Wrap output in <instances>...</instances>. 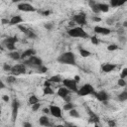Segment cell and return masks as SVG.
I'll list each match as a JSON object with an SVG mask.
<instances>
[{
    "mask_svg": "<svg viewBox=\"0 0 127 127\" xmlns=\"http://www.w3.org/2000/svg\"><path fill=\"white\" fill-rule=\"evenodd\" d=\"M57 61L60 64H68V65H75L76 64V59L75 55L72 52H64L62 55H60L57 59Z\"/></svg>",
    "mask_w": 127,
    "mask_h": 127,
    "instance_id": "cell-1",
    "label": "cell"
},
{
    "mask_svg": "<svg viewBox=\"0 0 127 127\" xmlns=\"http://www.w3.org/2000/svg\"><path fill=\"white\" fill-rule=\"evenodd\" d=\"M67 34H68V36H70L72 38H82V39L88 38V34L84 31V29L81 26L70 28L67 31Z\"/></svg>",
    "mask_w": 127,
    "mask_h": 127,
    "instance_id": "cell-2",
    "label": "cell"
},
{
    "mask_svg": "<svg viewBox=\"0 0 127 127\" xmlns=\"http://www.w3.org/2000/svg\"><path fill=\"white\" fill-rule=\"evenodd\" d=\"M23 64L26 66L28 65V66H32V67H38V66L43 64V60L35 55V56H31V57L25 59Z\"/></svg>",
    "mask_w": 127,
    "mask_h": 127,
    "instance_id": "cell-3",
    "label": "cell"
},
{
    "mask_svg": "<svg viewBox=\"0 0 127 127\" xmlns=\"http://www.w3.org/2000/svg\"><path fill=\"white\" fill-rule=\"evenodd\" d=\"M76 92H77V94L79 96H86V95H89V94H93L94 93V87L91 84H89V83H85L82 86H80L77 89Z\"/></svg>",
    "mask_w": 127,
    "mask_h": 127,
    "instance_id": "cell-4",
    "label": "cell"
},
{
    "mask_svg": "<svg viewBox=\"0 0 127 127\" xmlns=\"http://www.w3.org/2000/svg\"><path fill=\"white\" fill-rule=\"evenodd\" d=\"M10 72H11V74H13L15 76H18V75H21V74H25L26 73V65L24 64H17L12 66Z\"/></svg>",
    "mask_w": 127,
    "mask_h": 127,
    "instance_id": "cell-5",
    "label": "cell"
},
{
    "mask_svg": "<svg viewBox=\"0 0 127 127\" xmlns=\"http://www.w3.org/2000/svg\"><path fill=\"white\" fill-rule=\"evenodd\" d=\"M64 86H65L66 88H68L70 91H74L76 92L78 87H77V82L74 80V78H65L62 80Z\"/></svg>",
    "mask_w": 127,
    "mask_h": 127,
    "instance_id": "cell-6",
    "label": "cell"
},
{
    "mask_svg": "<svg viewBox=\"0 0 127 127\" xmlns=\"http://www.w3.org/2000/svg\"><path fill=\"white\" fill-rule=\"evenodd\" d=\"M18 42V38L17 37H8L3 41L4 46L9 50V51H15V44Z\"/></svg>",
    "mask_w": 127,
    "mask_h": 127,
    "instance_id": "cell-7",
    "label": "cell"
},
{
    "mask_svg": "<svg viewBox=\"0 0 127 127\" xmlns=\"http://www.w3.org/2000/svg\"><path fill=\"white\" fill-rule=\"evenodd\" d=\"M17 8L19 11H22V12H36L37 11V8H35L33 5H31L30 3H27V2L18 3Z\"/></svg>",
    "mask_w": 127,
    "mask_h": 127,
    "instance_id": "cell-8",
    "label": "cell"
},
{
    "mask_svg": "<svg viewBox=\"0 0 127 127\" xmlns=\"http://www.w3.org/2000/svg\"><path fill=\"white\" fill-rule=\"evenodd\" d=\"M72 21L79 26H84L86 24V16L84 13H78L73 16Z\"/></svg>",
    "mask_w": 127,
    "mask_h": 127,
    "instance_id": "cell-9",
    "label": "cell"
},
{
    "mask_svg": "<svg viewBox=\"0 0 127 127\" xmlns=\"http://www.w3.org/2000/svg\"><path fill=\"white\" fill-rule=\"evenodd\" d=\"M93 95L97 98V100H99V101H101V102H107V100H108V98H109V95H108V93L105 91V90H100V91H94V93H93Z\"/></svg>",
    "mask_w": 127,
    "mask_h": 127,
    "instance_id": "cell-10",
    "label": "cell"
},
{
    "mask_svg": "<svg viewBox=\"0 0 127 127\" xmlns=\"http://www.w3.org/2000/svg\"><path fill=\"white\" fill-rule=\"evenodd\" d=\"M49 109H50V114L52 116H54L56 118H62L63 117L62 116V109H61V107H59L57 105H51L49 107Z\"/></svg>",
    "mask_w": 127,
    "mask_h": 127,
    "instance_id": "cell-11",
    "label": "cell"
},
{
    "mask_svg": "<svg viewBox=\"0 0 127 127\" xmlns=\"http://www.w3.org/2000/svg\"><path fill=\"white\" fill-rule=\"evenodd\" d=\"M20 107V102L17 99H14L12 101V121L14 122L18 115V109Z\"/></svg>",
    "mask_w": 127,
    "mask_h": 127,
    "instance_id": "cell-12",
    "label": "cell"
},
{
    "mask_svg": "<svg viewBox=\"0 0 127 127\" xmlns=\"http://www.w3.org/2000/svg\"><path fill=\"white\" fill-rule=\"evenodd\" d=\"M93 30L96 34H99V35H102V36H107L111 33V30L109 28L102 27V26H95Z\"/></svg>",
    "mask_w": 127,
    "mask_h": 127,
    "instance_id": "cell-13",
    "label": "cell"
},
{
    "mask_svg": "<svg viewBox=\"0 0 127 127\" xmlns=\"http://www.w3.org/2000/svg\"><path fill=\"white\" fill-rule=\"evenodd\" d=\"M69 93H70V90H69L68 88H66L65 86L60 87V88L58 89V91H57V94H58L61 98H63V99H64L65 97H67V96L69 95Z\"/></svg>",
    "mask_w": 127,
    "mask_h": 127,
    "instance_id": "cell-14",
    "label": "cell"
},
{
    "mask_svg": "<svg viewBox=\"0 0 127 127\" xmlns=\"http://www.w3.org/2000/svg\"><path fill=\"white\" fill-rule=\"evenodd\" d=\"M116 68V64H109V63H106V64H103L101 65V70L105 73H108V72H111L113 71L114 69Z\"/></svg>",
    "mask_w": 127,
    "mask_h": 127,
    "instance_id": "cell-15",
    "label": "cell"
},
{
    "mask_svg": "<svg viewBox=\"0 0 127 127\" xmlns=\"http://www.w3.org/2000/svg\"><path fill=\"white\" fill-rule=\"evenodd\" d=\"M36 54H37V52H36L35 49H33V48L27 49V50H25V51L21 54V59H22V60H25V59H27V58H29V57H31V56H35Z\"/></svg>",
    "mask_w": 127,
    "mask_h": 127,
    "instance_id": "cell-16",
    "label": "cell"
},
{
    "mask_svg": "<svg viewBox=\"0 0 127 127\" xmlns=\"http://www.w3.org/2000/svg\"><path fill=\"white\" fill-rule=\"evenodd\" d=\"M23 21H24V19L20 15H16V16H13L9 20V25H18V24L22 23Z\"/></svg>",
    "mask_w": 127,
    "mask_h": 127,
    "instance_id": "cell-17",
    "label": "cell"
},
{
    "mask_svg": "<svg viewBox=\"0 0 127 127\" xmlns=\"http://www.w3.org/2000/svg\"><path fill=\"white\" fill-rule=\"evenodd\" d=\"M39 123H40V125H42V126H50V125H52L51 122H50V120H49V117H48L47 115L41 116L40 119H39Z\"/></svg>",
    "mask_w": 127,
    "mask_h": 127,
    "instance_id": "cell-18",
    "label": "cell"
},
{
    "mask_svg": "<svg viewBox=\"0 0 127 127\" xmlns=\"http://www.w3.org/2000/svg\"><path fill=\"white\" fill-rule=\"evenodd\" d=\"M127 2V0H110V6L111 7H119L124 5Z\"/></svg>",
    "mask_w": 127,
    "mask_h": 127,
    "instance_id": "cell-19",
    "label": "cell"
},
{
    "mask_svg": "<svg viewBox=\"0 0 127 127\" xmlns=\"http://www.w3.org/2000/svg\"><path fill=\"white\" fill-rule=\"evenodd\" d=\"M89 7H90L91 11L94 12L95 14L100 13V11H99V9H98V6H97V3H95L93 0H90V1H89Z\"/></svg>",
    "mask_w": 127,
    "mask_h": 127,
    "instance_id": "cell-20",
    "label": "cell"
},
{
    "mask_svg": "<svg viewBox=\"0 0 127 127\" xmlns=\"http://www.w3.org/2000/svg\"><path fill=\"white\" fill-rule=\"evenodd\" d=\"M97 6H98V9L100 12H103V13H106L109 11V5L108 4H105V3H97Z\"/></svg>",
    "mask_w": 127,
    "mask_h": 127,
    "instance_id": "cell-21",
    "label": "cell"
},
{
    "mask_svg": "<svg viewBox=\"0 0 127 127\" xmlns=\"http://www.w3.org/2000/svg\"><path fill=\"white\" fill-rule=\"evenodd\" d=\"M9 57H10L12 60H14V61H18V60H20V59H21V54H19V53L15 50V51L10 52Z\"/></svg>",
    "mask_w": 127,
    "mask_h": 127,
    "instance_id": "cell-22",
    "label": "cell"
},
{
    "mask_svg": "<svg viewBox=\"0 0 127 127\" xmlns=\"http://www.w3.org/2000/svg\"><path fill=\"white\" fill-rule=\"evenodd\" d=\"M37 102H40L39 97L36 96L35 94L30 95V97H29V99H28V103H29L30 105H33V104H35V103H37Z\"/></svg>",
    "mask_w": 127,
    "mask_h": 127,
    "instance_id": "cell-23",
    "label": "cell"
},
{
    "mask_svg": "<svg viewBox=\"0 0 127 127\" xmlns=\"http://www.w3.org/2000/svg\"><path fill=\"white\" fill-rule=\"evenodd\" d=\"M50 82H52V83H59V82H62V77L60 76V75H53V76H51L49 79H48Z\"/></svg>",
    "mask_w": 127,
    "mask_h": 127,
    "instance_id": "cell-24",
    "label": "cell"
},
{
    "mask_svg": "<svg viewBox=\"0 0 127 127\" xmlns=\"http://www.w3.org/2000/svg\"><path fill=\"white\" fill-rule=\"evenodd\" d=\"M79 54L82 58H87L89 56H91V53L88 51V50H85L83 48H79Z\"/></svg>",
    "mask_w": 127,
    "mask_h": 127,
    "instance_id": "cell-25",
    "label": "cell"
},
{
    "mask_svg": "<svg viewBox=\"0 0 127 127\" xmlns=\"http://www.w3.org/2000/svg\"><path fill=\"white\" fill-rule=\"evenodd\" d=\"M43 93H44V95H51V94H54V90H53L52 86H44Z\"/></svg>",
    "mask_w": 127,
    "mask_h": 127,
    "instance_id": "cell-26",
    "label": "cell"
},
{
    "mask_svg": "<svg viewBox=\"0 0 127 127\" xmlns=\"http://www.w3.org/2000/svg\"><path fill=\"white\" fill-rule=\"evenodd\" d=\"M88 111H89V115H90V121L91 122H94V123H97L98 121H99V117L95 114V113H93V112H91L89 109H88Z\"/></svg>",
    "mask_w": 127,
    "mask_h": 127,
    "instance_id": "cell-27",
    "label": "cell"
},
{
    "mask_svg": "<svg viewBox=\"0 0 127 127\" xmlns=\"http://www.w3.org/2000/svg\"><path fill=\"white\" fill-rule=\"evenodd\" d=\"M25 35L27 36V38H29V39H32V40L37 38V34H36V33H35L33 30H31V29H29Z\"/></svg>",
    "mask_w": 127,
    "mask_h": 127,
    "instance_id": "cell-28",
    "label": "cell"
},
{
    "mask_svg": "<svg viewBox=\"0 0 127 127\" xmlns=\"http://www.w3.org/2000/svg\"><path fill=\"white\" fill-rule=\"evenodd\" d=\"M118 100L121 101V102H124V101L127 100V91H126V90L122 91V92L118 95Z\"/></svg>",
    "mask_w": 127,
    "mask_h": 127,
    "instance_id": "cell-29",
    "label": "cell"
},
{
    "mask_svg": "<svg viewBox=\"0 0 127 127\" xmlns=\"http://www.w3.org/2000/svg\"><path fill=\"white\" fill-rule=\"evenodd\" d=\"M68 114H69V116L74 117V118H78V117L80 116V115H79V113H78V111H77V110H76L74 107L68 111Z\"/></svg>",
    "mask_w": 127,
    "mask_h": 127,
    "instance_id": "cell-30",
    "label": "cell"
},
{
    "mask_svg": "<svg viewBox=\"0 0 127 127\" xmlns=\"http://www.w3.org/2000/svg\"><path fill=\"white\" fill-rule=\"evenodd\" d=\"M74 107V105L71 103V101H69V102H66L64 105V110H65V111H69L70 109H72Z\"/></svg>",
    "mask_w": 127,
    "mask_h": 127,
    "instance_id": "cell-31",
    "label": "cell"
},
{
    "mask_svg": "<svg viewBox=\"0 0 127 127\" xmlns=\"http://www.w3.org/2000/svg\"><path fill=\"white\" fill-rule=\"evenodd\" d=\"M37 68H38V72H39V73H45V72H47V71H48L47 66H45L44 64H42V65L38 66Z\"/></svg>",
    "mask_w": 127,
    "mask_h": 127,
    "instance_id": "cell-32",
    "label": "cell"
},
{
    "mask_svg": "<svg viewBox=\"0 0 127 127\" xmlns=\"http://www.w3.org/2000/svg\"><path fill=\"white\" fill-rule=\"evenodd\" d=\"M7 82L8 83H10V84H12V83H15L16 82V76L15 75H13V74H11V75H9L8 77H7Z\"/></svg>",
    "mask_w": 127,
    "mask_h": 127,
    "instance_id": "cell-33",
    "label": "cell"
},
{
    "mask_svg": "<svg viewBox=\"0 0 127 127\" xmlns=\"http://www.w3.org/2000/svg\"><path fill=\"white\" fill-rule=\"evenodd\" d=\"M17 27H18V29H19L21 32H23L24 34H26V33H27V31L29 30V28H27L26 26H24V25H22V24H18V25H17Z\"/></svg>",
    "mask_w": 127,
    "mask_h": 127,
    "instance_id": "cell-34",
    "label": "cell"
},
{
    "mask_svg": "<svg viewBox=\"0 0 127 127\" xmlns=\"http://www.w3.org/2000/svg\"><path fill=\"white\" fill-rule=\"evenodd\" d=\"M31 106H32V110H33L34 112H36V111H38V110L40 109V107H41V103H40V102H37V103H35V104L31 105Z\"/></svg>",
    "mask_w": 127,
    "mask_h": 127,
    "instance_id": "cell-35",
    "label": "cell"
},
{
    "mask_svg": "<svg viewBox=\"0 0 127 127\" xmlns=\"http://www.w3.org/2000/svg\"><path fill=\"white\" fill-rule=\"evenodd\" d=\"M117 49H118V46H117V45H115V44H111V45H109V46L107 47V50H108V51H110V52L116 51Z\"/></svg>",
    "mask_w": 127,
    "mask_h": 127,
    "instance_id": "cell-36",
    "label": "cell"
},
{
    "mask_svg": "<svg viewBox=\"0 0 127 127\" xmlns=\"http://www.w3.org/2000/svg\"><path fill=\"white\" fill-rule=\"evenodd\" d=\"M90 41H91V43H92L93 45H98V44H99V39H98L96 36H92V37L90 38Z\"/></svg>",
    "mask_w": 127,
    "mask_h": 127,
    "instance_id": "cell-37",
    "label": "cell"
},
{
    "mask_svg": "<svg viewBox=\"0 0 127 127\" xmlns=\"http://www.w3.org/2000/svg\"><path fill=\"white\" fill-rule=\"evenodd\" d=\"M127 77V67H124L120 73V78H126Z\"/></svg>",
    "mask_w": 127,
    "mask_h": 127,
    "instance_id": "cell-38",
    "label": "cell"
},
{
    "mask_svg": "<svg viewBox=\"0 0 127 127\" xmlns=\"http://www.w3.org/2000/svg\"><path fill=\"white\" fill-rule=\"evenodd\" d=\"M11 68H12V66H11L9 64L5 63V64H3V70H5V71H11Z\"/></svg>",
    "mask_w": 127,
    "mask_h": 127,
    "instance_id": "cell-39",
    "label": "cell"
},
{
    "mask_svg": "<svg viewBox=\"0 0 127 127\" xmlns=\"http://www.w3.org/2000/svg\"><path fill=\"white\" fill-rule=\"evenodd\" d=\"M117 83H118L119 86H125L126 85V81H125L124 78H119L118 81H117Z\"/></svg>",
    "mask_w": 127,
    "mask_h": 127,
    "instance_id": "cell-40",
    "label": "cell"
},
{
    "mask_svg": "<svg viewBox=\"0 0 127 127\" xmlns=\"http://www.w3.org/2000/svg\"><path fill=\"white\" fill-rule=\"evenodd\" d=\"M53 26H54V25H53L52 23H46V24L44 25V27H45L47 30H51V29L53 28Z\"/></svg>",
    "mask_w": 127,
    "mask_h": 127,
    "instance_id": "cell-41",
    "label": "cell"
},
{
    "mask_svg": "<svg viewBox=\"0 0 127 127\" xmlns=\"http://www.w3.org/2000/svg\"><path fill=\"white\" fill-rule=\"evenodd\" d=\"M108 126H110V127H115L116 126V122L114 121V120H108Z\"/></svg>",
    "mask_w": 127,
    "mask_h": 127,
    "instance_id": "cell-42",
    "label": "cell"
},
{
    "mask_svg": "<svg viewBox=\"0 0 127 127\" xmlns=\"http://www.w3.org/2000/svg\"><path fill=\"white\" fill-rule=\"evenodd\" d=\"M91 20H92L93 22H100V21H101V19H100L99 17H97V16H93V17L91 18Z\"/></svg>",
    "mask_w": 127,
    "mask_h": 127,
    "instance_id": "cell-43",
    "label": "cell"
},
{
    "mask_svg": "<svg viewBox=\"0 0 127 127\" xmlns=\"http://www.w3.org/2000/svg\"><path fill=\"white\" fill-rule=\"evenodd\" d=\"M42 112H43L44 114H50V109H49V107H46V108H43V110H42Z\"/></svg>",
    "mask_w": 127,
    "mask_h": 127,
    "instance_id": "cell-44",
    "label": "cell"
},
{
    "mask_svg": "<svg viewBox=\"0 0 127 127\" xmlns=\"http://www.w3.org/2000/svg\"><path fill=\"white\" fill-rule=\"evenodd\" d=\"M2 99H3L4 102H8V101L10 100V98H9L8 95H3V96H2Z\"/></svg>",
    "mask_w": 127,
    "mask_h": 127,
    "instance_id": "cell-45",
    "label": "cell"
},
{
    "mask_svg": "<svg viewBox=\"0 0 127 127\" xmlns=\"http://www.w3.org/2000/svg\"><path fill=\"white\" fill-rule=\"evenodd\" d=\"M106 23H107L108 25H112V24L114 23V19H111V18H109V19H107V20H106Z\"/></svg>",
    "mask_w": 127,
    "mask_h": 127,
    "instance_id": "cell-46",
    "label": "cell"
},
{
    "mask_svg": "<svg viewBox=\"0 0 127 127\" xmlns=\"http://www.w3.org/2000/svg\"><path fill=\"white\" fill-rule=\"evenodd\" d=\"M41 13H42L44 16H48V15H50V14H51V11H49V10H46V11H42Z\"/></svg>",
    "mask_w": 127,
    "mask_h": 127,
    "instance_id": "cell-47",
    "label": "cell"
},
{
    "mask_svg": "<svg viewBox=\"0 0 127 127\" xmlns=\"http://www.w3.org/2000/svg\"><path fill=\"white\" fill-rule=\"evenodd\" d=\"M51 83H52V82H50V81L47 79V80L44 82V86H51Z\"/></svg>",
    "mask_w": 127,
    "mask_h": 127,
    "instance_id": "cell-48",
    "label": "cell"
},
{
    "mask_svg": "<svg viewBox=\"0 0 127 127\" xmlns=\"http://www.w3.org/2000/svg\"><path fill=\"white\" fill-rule=\"evenodd\" d=\"M3 88H5V83L0 79V89H3Z\"/></svg>",
    "mask_w": 127,
    "mask_h": 127,
    "instance_id": "cell-49",
    "label": "cell"
},
{
    "mask_svg": "<svg viewBox=\"0 0 127 127\" xmlns=\"http://www.w3.org/2000/svg\"><path fill=\"white\" fill-rule=\"evenodd\" d=\"M28 0H12V3H20V2H25Z\"/></svg>",
    "mask_w": 127,
    "mask_h": 127,
    "instance_id": "cell-50",
    "label": "cell"
},
{
    "mask_svg": "<svg viewBox=\"0 0 127 127\" xmlns=\"http://www.w3.org/2000/svg\"><path fill=\"white\" fill-rule=\"evenodd\" d=\"M23 126H24V127H31L32 125H31L29 122H24V123H23Z\"/></svg>",
    "mask_w": 127,
    "mask_h": 127,
    "instance_id": "cell-51",
    "label": "cell"
},
{
    "mask_svg": "<svg viewBox=\"0 0 127 127\" xmlns=\"http://www.w3.org/2000/svg\"><path fill=\"white\" fill-rule=\"evenodd\" d=\"M2 24H9V20L8 19H2Z\"/></svg>",
    "mask_w": 127,
    "mask_h": 127,
    "instance_id": "cell-52",
    "label": "cell"
},
{
    "mask_svg": "<svg viewBox=\"0 0 127 127\" xmlns=\"http://www.w3.org/2000/svg\"><path fill=\"white\" fill-rule=\"evenodd\" d=\"M74 25H75V23H74L73 21H70V22L68 23V26H69V27H71V28H72V27H74Z\"/></svg>",
    "mask_w": 127,
    "mask_h": 127,
    "instance_id": "cell-53",
    "label": "cell"
},
{
    "mask_svg": "<svg viewBox=\"0 0 127 127\" xmlns=\"http://www.w3.org/2000/svg\"><path fill=\"white\" fill-rule=\"evenodd\" d=\"M74 80H75L76 82H78V81L80 80V77H79L78 75H75V76H74Z\"/></svg>",
    "mask_w": 127,
    "mask_h": 127,
    "instance_id": "cell-54",
    "label": "cell"
},
{
    "mask_svg": "<svg viewBox=\"0 0 127 127\" xmlns=\"http://www.w3.org/2000/svg\"><path fill=\"white\" fill-rule=\"evenodd\" d=\"M126 27H127V22L124 21V22H123V28H126Z\"/></svg>",
    "mask_w": 127,
    "mask_h": 127,
    "instance_id": "cell-55",
    "label": "cell"
},
{
    "mask_svg": "<svg viewBox=\"0 0 127 127\" xmlns=\"http://www.w3.org/2000/svg\"><path fill=\"white\" fill-rule=\"evenodd\" d=\"M0 115H1V106H0Z\"/></svg>",
    "mask_w": 127,
    "mask_h": 127,
    "instance_id": "cell-56",
    "label": "cell"
},
{
    "mask_svg": "<svg viewBox=\"0 0 127 127\" xmlns=\"http://www.w3.org/2000/svg\"><path fill=\"white\" fill-rule=\"evenodd\" d=\"M0 49H1V45H0Z\"/></svg>",
    "mask_w": 127,
    "mask_h": 127,
    "instance_id": "cell-57",
    "label": "cell"
}]
</instances>
